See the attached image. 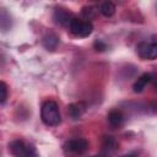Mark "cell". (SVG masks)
Here are the masks:
<instances>
[{"label": "cell", "mask_w": 157, "mask_h": 157, "mask_svg": "<svg viewBox=\"0 0 157 157\" xmlns=\"http://www.w3.org/2000/svg\"><path fill=\"white\" fill-rule=\"evenodd\" d=\"M108 121L112 126L114 128H120L123 124H124V115L120 110H110L109 114H108Z\"/></svg>", "instance_id": "cell-9"}, {"label": "cell", "mask_w": 157, "mask_h": 157, "mask_svg": "<svg viewBox=\"0 0 157 157\" xmlns=\"http://www.w3.org/2000/svg\"><path fill=\"white\" fill-rule=\"evenodd\" d=\"M65 148H66V151H69L71 153L81 155V153L86 152V150L88 148V141L82 137H75V139L69 140L65 144Z\"/></svg>", "instance_id": "cell-5"}, {"label": "cell", "mask_w": 157, "mask_h": 157, "mask_svg": "<svg viewBox=\"0 0 157 157\" xmlns=\"http://www.w3.org/2000/svg\"><path fill=\"white\" fill-rule=\"evenodd\" d=\"M59 44V38L54 33H49L43 38V45L48 50H54Z\"/></svg>", "instance_id": "cell-10"}, {"label": "cell", "mask_w": 157, "mask_h": 157, "mask_svg": "<svg viewBox=\"0 0 157 157\" xmlns=\"http://www.w3.org/2000/svg\"><path fill=\"white\" fill-rule=\"evenodd\" d=\"M94 157H103V156H101V155H98V156H94Z\"/></svg>", "instance_id": "cell-16"}, {"label": "cell", "mask_w": 157, "mask_h": 157, "mask_svg": "<svg viewBox=\"0 0 157 157\" xmlns=\"http://www.w3.org/2000/svg\"><path fill=\"white\" fill-rule=\"evenodd\" d=\"M86 110V104L83 102H78V103H72L70 105H67V114L71 119L76 120L78 119Z\"/></svg>", "instance_id": "cell-7"}, {"label": "cell", "mask_w": 157, "mask_h": 157, "mask_svg": "<svg viewBox=\"0 0 157 157\" xmlns=\"http://www.w3.org/2000/svg\"><path fill=\"white\" fill-rule=\"evenodd\" d=\"M7 98V85L0 81V103H4Z\"/></svg>", "instance_id": "cell-12"}, {"label": "cell", "mask_w": 157, "mask_h": 157, "mask_svg": "<svg viewBox=\"0 0 157 157\" xmlns=\"http://www.w3.org/2000/svg\"><path fill=\"white\" fill-rule=\"evenodd\" d=\"M151 80H152V75H151V74H142V75L136 80V82H135L134 86H132L134 92H136V93L142 92L144 88L151 82Z\"/></svg>", "instance_id": "cell-8"}, {"label": "cell", "mask_w": 157, "mask_h": 157, "mask_svg": "<svg viewBox=\"0 0 157 157\" xmlns=\"http://www.w3.org/2000/svg\"><path fill=\"white\" fill-rule=\"evenodd\" d=\"M69 29L76 37L86 38L92 33L93 26H92V23L90 21H85V20H80V18L74 17L72 21L69 25Z\"/></svg>", "instance_id": "cell-3"}, {"label": "cell", "mask_w": 157, "mask_h": 157, "mask_svg": "<svg viewBox=\"0 0 157 157\" xmlns=\"http://www.w3.org/2000/svg\"><path fill=\"white\" fill-rule=\"evenodd\" d=\"M9 148L13 157H37V151L34 146L22 140L12 141L9 145Z\"/></svg>", "instance_id": "cell-2"}, {"label": "cell", "mask_w": 157, "mask_h": 157, "mask_svg": "<svg viewBox=\"0 0 157 157\" xmlns=\"http://www.w3.org/2000/svg\"><path fill=\"white\" fill-rule=\"evenodd\" d=\"M137 55L144 60H153L157 56V44L155 37L151 40H142L136 45Z\"/></svg>", "instance_id": "cell-4"}, {"label": "cell", "mask_w": 157, "mask_h": 157, "mask_svg": "<svg viewBox=\"0 0 157 157\" xmlns=\"http://www.w3.org/2000/svg\"><path fill=\"white\" fill-rule=\"evenodd\" d=\"M82 15L86 17V18H91V17H93L94 16V12H96V9L94 7H92V6H86V7H82Z\"/></svg>", "instance_id": "cell-13"}, {"label": "cell", "mask_w": 157, "mask_h": 157, "mask_svg": "<svg viewBox=\"0 0 157 157\" xmlns=\"http://www.w3.org/2000/svg\"><path fill=\"white\" fill-rule=\"evenodd\" d=\"M54 18H55V21L59 23V25H61V26H65V27H69V25H70V22L72 21V18H74V15L70 12V11H67L66 9H56L55 10V12H54Z\"/></svg>", "instance_id": "cell-6"}, {"label": "cell", "mask_w": 157, "mask_h": 157, "mask_svg": "<svg viewBox=\"0 0 157 157\" xmlns=\"http://www.w3.org/2000/svg\"><path fill=\"white\" fill-rule=\"evenodd\" d=\"M40 118L42 121L48 126H56L61 121V115L59 110V105L54 101H45L40 108Z\"/></svg>", "instance_id": "cell-1"}, {"label": "cell", "mask_w": 157, "mask_h": 157, "mask_svg": "<svg viewBox=\"0 0 157 157\" xmlns=\"http://www.w3.org/2000/svg\"><path fill=\"white\" fill-rule=\"evenodd\" d=\"M99 12L105 16V17H110L115 13V5L110 1H105V2H102L101 6H99Z\"/></svg>", "instance_id": "cell-11"}, {"label": "cell", "mask_w": 157, "mask_h": 157, "mask_svg": "<svg viewBox=\"0 0 157 157\" xmlns=\"http://www.w3.org/2000/svg\"><path fill=\"white\" fill-rule=\"evenodd\" d=\"M121 157H137V155L135 152H131V153H126V155H124Z\"/></svg>", "instance_id": "cell-15"}, {"label": "cell", "mask_w": 157, "mask_h": 157, "mask_svg": "<svg viewBox=\"0 0 157 157\" xmlns=\"http://www.w3.org/2000/svg\"><path fill=\"white\" fill-rule=\"evenodd\" d=\"M93 47H94V49L97 50V52H103V50H105L107 49V44L104 43V42H102V40H96L94 43H93Z\"/></svg>", "instance_id": "cell-14"}]
</instances>
